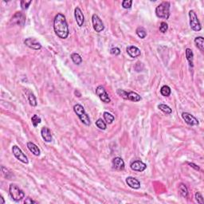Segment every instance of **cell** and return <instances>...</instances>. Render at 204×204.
<instances>
[{
  "label": "cell",
  "mask_w": 204,
  "mask_h": 204,
  "mask_svg": "<svg viewBox=\"0 0 204 204\" xmlns=\"http://www.w3.org/2000/svg\"><path fill=\"white\" fill-rule=\"evenodd\" d=\"M53 29L57 37L66 39L69 36L70 30L66 17L62 14H57L53 20Z\"/></svg>",
  "instance_id": "1"
},
{
  "label": "cell",
  "mask_w": 204,
  "mask_h": 204,
  "mask_svg": "<svg viewBox=\"0 0 204 204\" xmlns=\"http://www.w3.org/2000/svg\"><path fill=\"white\" fill-rule=\"evenodd\" d=\"M155 14L158 18L168 19L170 16V3L163 2L155 8Z\"/></svg>",
  "instance_id": "2"
},
{
  "label": "cell",
  "mask_w": 204,
  "mask_h": 204,
  "mask_svg": "<svg viewBox=\"0 0 204 204\" xmlns=\"http://www.w3.org/2000/svg\"><path fill=\"white\" fill-rule=\"evenodd\" d=\"M9 193L12 199L15 202L21 201L25 197V194L16 184H11L9 187Z\"/></svg>",
  "instance_id": "3"
},
{
  "label": "cell",
  "mask_w": 204,
  "mask_h": 204,
  "mask_svg": "<svg viewBox=\"0 0 204 204\" xmlns=\"http://www.w3.org/2000/svg\"><path fill=\"white\" fill-rule=\"evenodd\" d=\"M189 18H190V28L192 29L194 31H200L202 26H201L199 20L198 18L197 14L195 11H189Z\"/></svg>",
  "instance_id": "4"
},
{
  "label": "cell",
  "mask_w": 204,
  "mask_h": 204,
  "mask_svg": "<svg viewBox=\"0 0 204 204\" xmlns=\"http://www.w3.org/2000/svg\"><path fill=\"white\" fill-rule=\"evenodd\" d=\"M12 152H13L14 156L18 159L19 161H21L22 163H26V164H27L29 163L27 156L25 155L24 153L22 152V151L20 148H18V146L14 145V146L12 147Z\"/></svg>",
  "instance_id": "5"
},
{
  "label": "cell",
  "mask_w": 204,
  "mask_h": 204,
  "mask_svg": "<svg viewBox=\"0 0 204 204\" xmlns=\"http://www.w3.org/2000/svg\"><path fill=\"white\" fill-rule=\"evenodd\" d=\"M92 22H93V29H94V30L96 32L100 33L102 30H104L105 26H104V23L102 22L101 19L98 17V15H97L96 14H93V16H92Z\"/></svg>",
  "instance_id": "6"
},
{
  "label": "cell",
  "mask_w": 204,
  "mask_h": 204,
  "mask_svg": "<svg viewBox=\"0 0 204 204\" xmlns=\"http://www.w3.org/2000/svg\"><path fill=\"white\" fill-rule=\"evenodd\" d=\"M96 93L99 97V98L101 99L103 102H105V103L111 102V99L109 97V94L107 93V92L105 91V88L103 86H101V85H99L98 87L97 88Z\"/></svg>",
  "instance_id": "7"
},
{
  "label": "cell",
  "mask_w": 204,
  "mask_h": 204,
  "mask_svg": "<svg viewBox=\"0 0 204 204\" xmlns=\"http://www.w3.org/2000/svg\"><path fill=\"white\" fill-rule=\"evenodd\" d=\"M11 22L14 24H17L18 26H24L25 22H26V15L21 11L16 12L14 14V16L12 17Z\"/></svg>",
  "instance_id": "8"
},
{
  "label": "cell",
  "mask_w": 204,
  "mask_h": 204,
  "mask_svg": "<svg viewBox=\"0 0 204 204\" xmlns=\"http://www.w3.org/2000/svg\"><path fill=\"white\" fill-rule=\"evenodd\" d=\"M24 44L26 46H28L29 48L35 50H39L42 49V45L40 44V42H39L36 39H32V38H28L24 41Z\"/></svg>",
  "instance_id": "9"
},
{
  "label": "cell",
  "mask_w": 204,
  "mask_h": 204,
  "mask_svg": "<svg viewBox=\"0 0 204 204\" xmlns=\"http://www.w3.org/2000/svg\"><path fill=\"white\" fill-rule=\"evenodd\" d=\"M182 117L184 120V121L186 122L187 124L189 125H198L199 124V120L195 117L194 116H192L191 114L188 113H183L182 114Z\"/></svg>",
  "instance_id": "10"
},
{
  "label": "cell",
  "mask_w": 204,
  "mask_h": 204,
  "mask_svg": "<svg viewBox=\"0 0 204 204\" xmlns=\"http://www.w3.org/2000/svg\"><path fill=\"white\" fill-rule=\"evenodd\" d=\"M130 167L132 170H133L135 172H144V170L147 168V165L141 160H136L132 162L131 163Z\"/></svg>",
  "instance_id": "11"
},
{
  "label": "cell",
  "mask_w": 204,
  "mask_h": 204,
  "mask_svg": "<svg viewBox=\"0 0 204 204\" xmlns=\"http://www.w3.org/2000/svg\"><path fill=\"white\" fill-rule=\"evenodd\" d=\"M74 16H75V19L78 25L81 27L83 24H84V14L82 13V11H81V9L79 7H76L75 10H74Z\"/></svg>",
  "instance_id": "12"
},
{
  "label": "cell",
  "mask_w": 204,
  "mask_h": 204,
  "mask_svg": "<svg viewBox=\"0 0 204 204\" xmlns=\"http://www.w3.org/2000/svg\"><path fill=\"white\" fill-rule=\"evenodd\" d=\"M127 53H128V55L131 57H138L141 55V49L137 48L136 46H128L126 49Z\"/></svg>",
  "instance_id": "13"
},
{
  "label": "cell",
  "mask_w": 204,
  "mask_h": 204,
  "mask_svg": "<svg viewBox=\"0 0 204 204\" xmlns=\"http://www.w3.org/2000/svg\"><path fill=\"white\" fill-rule=\"evenodd\" d=\"M126 183L132 189H139L141 187V183L134 177H128L126 179Z\"/></svg>",
  "instance_id": "14"
},
{
  "label": "cell",
  "mask_w": 204,
  "mask_h": 204,
  "mask_svg": "<svg viewBox=\"0 0 204 204\" xmlns=\"http://www.w3.org/2000/svg\"><path fill=\"white\" fill-rule=\"evenodd\" d=\"M113 168L118 171H122L124 169V162L120 157H115L113 159Z\"/></svg>",
  "instance_id": "15"
},
{
  "label": "cell",
  "mask_w": 204,
  "mask_h": 204,
  "mask_svg": "<svg viewBox=\"0 0 204 204\" xmlns=\"http://www.w3.org/2000/svg\"><path fill=\"white\" fill-rule=\"evenodd\" d=\"M41 134H42V136L43 138V140L46 141V142H51L52 141V135H51V132H50V130H49L48 128L46 127H44L42 128V130H41Z\"/></svg>",
  "instance_id": "16"
},
{
  "label": "cell",
  "mask_w": 204,
  "mask_h": 204,
  "mask_svg": "<svg viewBox=\"0 0 204 204\" xmlns=\"http://www.w3.org/2000/svg\"><path fill=\"white\" fill-rule=\"evenodd\" d=\"M26 97L28 99V101L30 103V105L31 106H36L37 105V100L34 94L32 93L31 91H30L28 89L26 90Z\"/></svg>",
  "instance_id": "17"
},
{
  "label": "cell",
  "mask_w": 204,
  "mask_h": 204,
  "mask_svg": "<svg viewBox=\"0 0 204 204\" xmlns=\"http://www.w3.org/2000/svg\"><path fill=\"white\" fill-rule=\"evenodd\" d=\"M27 148L30 150V152H32L33 154L36 156H39L40 155V149L39 148V147L36 145L35 144L32 143V142H28L27 143Z\"/></svg>",
  "instance_id": "18"
},
{
  "label": "cell",
  "mask_w": 204,
  "mask_h": 204,
  "mask_svg": "<svg viewBox=\"0 0 204 204\" xmlns=\"http://www.w3.org/2000/svg\"><path fill=\"white\" fill-rule=\"evenodd\" d=\"M128 100L131 101L138 102L141 100V97L135 92H128Z\"/></svg>",
  "instance_id": "19"
},
{
  "label": "cell",
  "mask_w": 204,
  "mask_h": 204,
  "mask_svg": "<svg viewBox=\"0 0 204 204\" xmlns=\"http://www.w3.org/2000/svg\"><path fill=\"white\" fill-rule=\"evenodd\" d=\"M195 43L199 49L203 52L204 49V39L203 37H197L195 39Z\"/></svg>",
  "instance_id": "20"
},
{
  "label": "cell",
  "mask_w": 204,
  "mask_h": 204,
  "mask_svg": "<svg viewBox=\"0 0 204 204\" xmlns=\"http://www.w3.org/2000/svg\"><path fill=\"white\" fill-rule=\"evenodd\" d=\"M186 59H187V61H188V62H189L190 66L193 67L194 54H193V52H192V50H191L190 49H189V48L186 49Z\"/></svg>",
  "instance_id": "21"
},
{
  "label": "cell",
  "mask_w": 204,
  "mask_h": 204,
  "mask_svg": "<svg viewBox=\"0 0 204 204\" xmlns=\"http://www.w3.org/2000/svg\"><path fill=\"white\" fill-rule=\"evenodd\" d=\"M78 117H79V119L81 120V122H82L83 124H84L85 125H87V126L90 125L91 121H90V118H89V116H88V115L87 114V113H83L82 115H81L80 116H78Z\"/></svg>",
  "instance_id": "22"
},
{
  "label": "cell",
  "mask_w": 204,
  "mask_h": 204,
  "mask_svg": "<svg viewBox=\"0 0 204 204\" xmlns=\"http://www.w3.org/2000/svg\"><path fill=\"white\" fill-rule=\"evenodd\" d=\"M179 191H180V195H181L182 197H187V195H188V190H187L186 186H185L183 183H181L180 186H179Z\"/></svg>",
  "instance_id": "23"
},
{
  "label": "cell",
  "mask_w": 204,
  "mask_h": 204,
  "mask_svg": "<svg viewBox=\"0 0 204 204\" xmlns=\"http://www.w3.org/2000/svg\"><path fill=\"white\" fill-rule=\"evenodd\" d=\"M74 113L78 115V116H80L81 115H82L83 113H85V111H84V109L83 108V106L81 105H79V104H77V105H74Z\"/></svg>",
  "instance_id": "24"
},
{
  "label": "cell",
  "mask_w": 204,
  "mask_h": 204,
  "mask_svg": "<svg viewBox=\"0 0 204 204\" xmlns=\"http://www.w3.org/2000/svg\"><path fill=\"white\" fill-rule=\"evenodd\" d=\"M71 59L74 61V63L76 64V65H80L82 62L81 57L77 53H74L71 54Z\"/></svg>",
  "instance_id": "25"
},
{
  "label": "cell",
  "mask_w": 204,
  "mask_h": 204,
  "mask_svg": "<svg viewBox=\"0 0 204 204\" xmlns=\"http://www.w3.org/2000/svg\"><path fill=\"white\" fill-rule=\"evenodd\" d=\"M158 109L159 110H161L163 113H166V114H171L172 113V109L169 107L168 105H166L164 104H160L158 105Z\"/></svg>",
  "instance_id": "26"
},
{
  "label": "cell",
  "mask_w": 204,
  "mask_h": 204,
  "mask_svg": "<svg viewBox=\"0 0 204 204\" xmlns=\"http://www.w3.org/2000/svg\"><path fill=\"white\" fill-rule=\"evenodd\" d=\"M104 119L108 124H112L115 120V117L111 114V113H108V112H105L104 113Z\"/></svg>",
  "instance_id": "27"
},
{
  "label": "cell",
  "mask_w": 204,
  "mask_h": 204,
  "mask_svg": "<svg viewBox=\"0 0 204 204\" xmlns=\"http://www.w3.org/2000/svg\"><path fill=\"white\" fill-rule=\"evenodd\" d=\"M136 32L138 37H140L141 39H145L147 36V31L144 27H138Z\"/></svg>",
  "instance_id": "28"
},
{
  "label": "cell",
  "mask_w": 204,
  "mask_h": 204,
  "mask_svg": "<svg viewBox=\"0 0 204 204\" xmlns=\"http://www.w3.org/2000/svg\"><path fill=\"white\" fill-rule=\"evenodd\" d=\"M171 88L168 85H163L161 89H160V93L163 97H169L171 94Z\"/></svg>",
  "instance_id": "29"
},
{
  "label": "cell",
  "mask_w": 204,
  "mask_h": 204,
  "mask_svg": "<svg viewBox=\"0 0 204 204\" xmlns=\"http://www.w3.org/2000/svg\"><path fill=\"white\" fill-rule=\"evenodd\" d=\"M31 121H32V124H33V125H34V127L36 128V127L39 125V124L41 123L42 120H41V118H40L38 115L34 114V115L31 117Z\"/></svg>",
  "instance_id": "30"
},
{
  "label": "cell",
  "mask_w": 204,
  "mask_h": 204,
  "mask_svg": "<svg viewBox=\"0 0 204 204\" xmlns=\"http://www.w3.org/2000/svg\"><path fill=\"white\" fill-rule=\"evenodd\" d=\"M96 125H97V128H99L100 129H102V130L106 129V124L102 119H98V120H97V121H96Z\"/></svg>",
  "instance_id": "31"
},
{
  "label": "cell",
  "mask_w": 204,
  "mask_h": 204,
  "mask_svg": "<svg viewBox=\"0 0 204 204\" xmlns=\"http://www.w3.org/2000/svg\"><path fill=\"white\" fill-rule=\"evenodd\" d=\"M168 30V25L165 22H162L159 26V31L162 33H166Z\"/></svg>",
  "instance_id": "32"
},
{
  "label": "cell",
  "mask_w": 204,
  "mask_h": 204,
  "mask_svg": "<svg viewBox=\"0 0 204 204\" xmlns=\"http://www.w3.org/2000/svg\"><path fill=\"white\" fill-rule=\"evenodd\" d=\"M31 1H21L20 4H21V8L22 10H26L28 9V7H30V5L31 4Z\"/></svg>",
  "instance_id": "33"
},
{
  "label": "cell",
  "mask_w": 204,
  "mask_h": 204,
  "mask_svg": "<svg viewBox=\"0 0 204 204\" xmlns=\"http://www.w3.org/2000/svg\"><path fill=\"white\" fill-rule=\"evenodd\" d=\"M132 0H124L122 2V7L124 9H129L132 7Z\"/></svg>",
  "instance_id": "34"
},
{
  "label": "cell",
  "mask_w": 204,
  "mask_h": 204,
  "mask_svg": "<svg viewBox=\"0 0 204 204\" xmlns=\"http://www.w3.org/2000/svg\"><path fill=\"white\" fill-rule=\"evenodd\" d=\"M1 169H2V172H3V174L4 175V176L6 177V178H7V179H10L11 176H12V174H11L9 171H8V169L5 168L3 166H2V168H1Z\"/></svg>",
  "instance_id": "35"
},
{
  "label": "cell",
  "mask_w": 204,
  "mask_h": 204,
  "mask_svg": "<svg viewBox=\"0 0 204 204\" xmlns=\"http://www.w3.org/2000/svg\"><path fill=\"white\" fill-rule=\"evenodd\" d=\"M117 93L122 97V98L128 100V93L126 91H124L123 89H118L117 90Z\"/></svg>",
  "instance_id": "36"
},
{
  "label": "cell",
  "mask_w": 204,
  "mask_h": 204,
  "mask_svg": "<svg viewBox=\"0 0 204 204\" xmlns=\"http://www.w3.org/2000/svg\"><path fill=\"white\" fill-rule=\"evenodd\" d=\"M195 199H196V201H197L199 203H203V196H202L200 192H196V193H195Z\"/></svg>",
  "instance_id": "37"
},
{
  "label": "cell",
  "mask_w": 204,
  "mask_h": 204,
  "mask_svg": "<svg viewBox=\"0 0 204 204\" xmlns=\"http://www.w3.org/2000/svg\"><path fill=\"white\" fill-rule=\"evenodd\" d=\"M110 53L113 54V55H115V56H117V55H119L120 53V49H119V48H117V47H115V48L111 49Z\"/></svg>",
  "instance_id": "38"
},
{
  "label": "cell",
  "mask_w": 204,
  "mask_h": 204,
  "mask_svg": "<svg viewBox=\"0 0 204 204\" xmlns=\"http://www.w3.org/2000/svg\"><path fill=\"white\" fill-rule=\"evenodd\" d=\"M188 165H190V168H193L195 169L196 171H199V170H200V168H199V167L196 165V164H195V163H188Z\"/></svg>",
  "instance_id": "39"
},
{
  "label": "cell",
  "mask_w": 204,
  "mask_h": 204,
  "mask_svg": "<svg viewBox=\"0 0 204 204\" xmlns=\"http://www.w3.org/2000/svg\"><path fill=\"white\" fill-rule=\"evenodd\" d=\"M24 203L26 204H32V203H36L35 201L32 200L30 198H26V199L24 201Z\"/></svg>",
  "instance_id": "40"
},
{
  "label": "cell",
  "mask_w": 204,
  "mask_h": 204,
  "mask_svg": "<svg viewBox=\"0 0 204 204\" xmlns=\"http://www.w3.org/2000/svg\"><path fill=\"white\" fill-rule=\"evenodd\" d=\"M74 93H75V94H76V95H77V94H78V97H81V93H79V92H78V90H76V91L74 92Z\"/></svg>",
  "instance_id": "41"
},
{
  "label": "cell",
  "mask_w": 204,
  "mask_h": 204,
  "mask_svg": "<svg viewBox=\"0 0 204 204\" xmlns=\"http://www.w3.org/2000/svg\"><path fill=\"white\" fill-rule=\"evenodd\" d=\"M0 199H1V204H4V203H5V202H4L3 198L2 197V196L0 197Z\"/></svg>",
  "instance_id": "42"
}]
</instances>
